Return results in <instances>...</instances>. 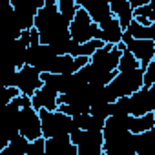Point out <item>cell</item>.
<instances>
[{
	"instance_id": "cell-1",
	"label": "cell",
	"mask_w": 155,
	"mask_h": 155,
	"mask_svg": "<svg viewBox=\"0 0 155 155\" xmlns=\"http://www.w3.org/2000/svg\"><path fill=\"white\" fill-rule=\"evenodd\" d=\"M40 119V133L42 139H57V137H69L73 131H77L71 117L60 113V111H37Z\"/></svg>"
},
{
	"instance_id": "cell-2",
	"label": "cell",
	"mask_w": 155,
	"mask_h": 155,
	"mask_svg": "<svg viewBox=\"0 0 155 155\" xmlns=\"http://www.w3.org/2000/svg\"><path fill=\"white\" fill-rule=\"evenodd\" d=\"M69 38L77 44H86L90 40H101V31L97 28V24L91 22V18L86 15L84 9H77L73 20L69 22Z\"/></svg>"
},
{
	"instance_id": "cell-3",
	"label": "cell",
	"mask_w": 155,
	"mask_h": 155,
	"mask_svg": "<svg viewBox=\"0 0 155 155\" xmlns=\"http://www.w3.org/2000/svg\"><path fill=\"white\" fill-rule=\"evenodd\" d=\"M71 144L77 148V155H102V131H81L69 135Z\"/></svg>"
},
{
	"instance_id": "cell-4",
	"label": "cell",
	"mask_w": 155,
	"mask_h": 155,
	"mask_svg": "<svg viewBox=\"0 0 155 155\" xmlns=\"http://www.w3.org/2000/svg\"><path fill=\"white\" fill-rule=\"evenodd\" d=\"M126 48L128 53L133 55V58L139 62V68L144 69L155 57V40H135L131 37H128L126 33H122V40H120Z\"/></svg>"
},
{
	"instance_id": "cell-5",
	"label": "cell",
	"mask_w": 155,
	"mask_h": 155,
	"mask_svg": "<svg viewBox=\"0 0 155 155\" xmlns=\"http://www.w3.org/2000/svg\"><path fill=\"white\" fill-rule=\"evenodd\" d=\"M15 88L18 90L20 95L26 97H33L40 88H42V81H40V71L24 64L20 69H17V81H15Z\"/></svg>"
},
{
	"instance_id": "cell-6",
	"label": "cell",
	"mask_w": 155,
	"mask_h": 155,
	"mask_svg": "<svg viewBox=\"0 0 155 155\" xmlns=\"http://www.w3.org/2000/svg\"><path fill=\"white\" fill-rule=\"evenodd\" d=\"M130 99V115L142 117L146 113H155V84L151 88H140Z\"/></svg>"
},
{
	"instance_id": "cell-7",
	"label": "cell",
	"mask_w": 155,
	"mask_h": 155,
	"mask_svg": "<svg viewBox=\"0 0 155 155\" xmlns=\"http://www.w3.org/2000/svg\"><path fill=\"white\" fill-rule=\"evenodd\" d=\"M119 58H120V51H119L115 46L104 44V48L97 49V51L90 57V64H91L93 68L101 69V71L113 73V71H117Z\"/></svg>"
},
{
	"instance_id": "cell-8",
	"label": "cell",
	"mask_w": 155,
	"mask_h": 155,
	"mask_svg": "<svg viewBox=\"0 0 155 155\" xmlns=\"http://www.w3.org/2000/svg\"><path fill=\"white\" fill-rule=\"evenodd\" d=\"M18 133L22 137H26L29 142L35 140V139H38V137H42L38 113L31 106L20 110V115H18Z\"/></svg>"
},
{
	"instance_id": "cell-9",
	"label": "cell",
	"mask_w": 155,
	"mask_h": 155,
	"mask_svg": "<svg viewBox=\"0 0 155 155\" xmlns=\"http://www.w3.org/2000/svg\"><path fill=\"white\" fill-rule=\"evenodd\" d=\"M57 55L48 48V46H31L26 49V64L38 69L40 73H48L49 66H51V60L55 58Z\"/></svg>"
},
{
	"instance_id": "cell-10",
	"label": "cell",
	"mask_w": 155,
	"mask_h": 155,
	"mask_svg": "<svg viewBox=\"0 0 155 155\" xmlns=\"http://www.w3.org/2000/svg\"><path fill=\"white\" fill-rule=\"evenodd\" d=\"M77 6L86 11V15L91 18L93 24H101L108 17H111L108 0H75Z\"/></svg>"
},
{
	"instance_id": "cell-11",
	"label": "cell",
	"mask_w": 155,
	"mask_h": 155,
	"mask_svg": "<svg viewBox=\"0 0 155 155\" xmlns=\"http://www.w3.org/2000/svg\"><path fill=\"white\" fill-rule=\"evenodd\" d=\"M57 99H58V93L55 90H51L49 86H44L31 97V108L35 111H40V110H46V111H57Z\"/></svg>"
},
{
	"instance_id": "cell-12",
	"label": "cell",
	"mask_w": 155,
	"mask_h": 155,
	"mask_svg": "<svg viewBox=\"0 0 155 155\" xmlns=\"http://www.w3.org/2000/svg\"><path fill=\"white\" fill-rule=\"evenodd\" d=\"M97 28H99V31H101V42H104V44H110V46H117L120 40H122V29H120V26H119V20L111 15V17H108L106 20H102L101 24H97Z\"/></svg>"
},
{
	"instance_id": "cell-13",
	"label": "cell",
	"mask_w": 155,
	"mask_h": 155,
	"mask_svg": "<svg viewBox=\"0 0 155 155\" xmlns=\"http://www.w3.org/2000/svg\"><path fill=\"white\" fill-rule=\"evenodd\" d=\"M108 4H110L111 15L119 20L120 29L126 31L128 26H130V22L133 20V9L130 8L128 0H108Z\"/></svg>"
},
{
	"instance_id": "cell-14",
	"label": "cell",
	"mask_w": 155,
	"mask_h": 155,
	"mask_svg": "<svg viewBox=\"0 0 155 155\" xmlns=\"http://www.w3.org/2000/svg\"><path fill=\"white\" fill-rule=\"evenodd\" d=\"M46 155H77V148L71 144L69 137L46 139Z\"/></svg>"
},
{
	"instance_id": "cell-15",
	"label": "cell",
	"mask_w": 155,
	"mask_h": 155,
	"mask_svg": "<svg viewBox=\"0 0 155 155\" xmlns=\"http://www.w3.org/2000/svg\"><path fill=\"white\" fill-rule=\"evenodd\" d=\"M135 155H155V128L135 135Z\"/></svg>"
},
{
	"instance_id": "cell-16",
	"label": "cell",
	"mask_w": 155,
	"mask_h": 155,
	"mask_svg": "<svg viewBox=\"0 0 155 155\" xmlns=\"http://www.w3.org/2000/svg\"><path fill=\"white\" fill-rule=\"evenodd\" d=\"M75 69V60L69 55H57L51 60V66L48 69V73L51 75H73Z\"/></svg>"
},
{
	"instance_id": "cell-17",
	"label": "cell",
	"mask_w": 155,
	"mask_h": 155,
	"mask_svg": "<svg viewBox=\"0 0 155 155\" xmlns=\"http://www.w3.org/2000/svg\"><path fill=\"white\" fill-rule=\"evenodd\" d=\"M153 128H155V113H146L142 117H131L128 131L133 135H139V133L150 131Z\"/></svg>"
},
{
	"instance_id": "cell-18",
	"label": "cell",
	"mask_w": 155,
	"mask_h": 155,
	"mask_svg": "<svg viewBox=\"0 0 155 155\" xmlns=\"http://www.w3.org/2000/svg\"><path fill=\"white\" fill-rule=\"evenodd\" d=\"M124 33L128 37L135 38V40H155V24L150 26V28H144V26L137 24L135 20H131Z\"/></svg>"
},
{
	"instance_id": "cell-19",
	"label": "cell",
	"mask_w": 155,
	"mask_h": 155,
	"mask_svg": "<svg viewBox=\"0 0 155 155\" xmlns=\"http://www.w3.org/2000/svg\"><path fill=\"white\" fill-rule=\"evenodd\" d=\"M133 20L144 28H150L155 24V11H153V4H146L139 9H133Z\"/></svg>"
},
{
	"instance_id": "cell-20",
	"label": "cell",
	"mask_w": 155,
	"mask_h": 155,
	"mask_svg": "<svg viewBox=\"0 0 155 155\" xmlns=\"http://www.w3.org/2000/svg\"><path fill=\"white\" fill-rule=\"evenodd\" d=\"M101 48H104V42H101V40H90L86 44H75V48L71 51V57L73 58L75 57H86V58H90Z\"/></svg>"
},
{
	"instance_id": "cell-21",
	"label": "cell",
	"mask_w": 155,
	"mask_h": 155,
	"mask_svg": "<svg viewBox=\"0 0 155 155\" xmlns=\"http://www.w3.org/2000/svg\"><path fill=\"white\" fill-rule=\"evenodd\" d=\"M57 9L68 22H71L77 9H79V6H77L75 0H57Z\"/></svg>"
},
{
	"instance_id": "cell-22",
	"label": "cell",
	"mask_w": 155,
	"mask_h": 155,
	"mask_svg": "<svg viewBox=\"0 0 155 155\" xmlns=\"http://www.w3.org/2000/svg\"><path fill=\"white\" fill-rule=\"evenodd\" d=\"M133 69H139V62L133 58L131 53L122 51L120 58H119V66H117V73H130Z\"/></svg>"
},
{
	"instance_id": "cell-23",
	"label": "cell",
	"mask_w": 155,
	"mask_h": 155,
	"mask_svg": "<svg viewBox=\"0 0 155 155\" xmlns=\"http://www.w3.org/2000/svg\"><path fill=\"white\" fill-rule=\"evenodd\" d=\"M17 81V69L0 64V86L2 88H15Z\"/></svg>"
},
{
	"instance_id": "cell-24",
	"label": "cell",
	"mask_w": 155,
	"mask_h": 155,
	"mask_svg": "<svg viewBox=\"0 0 155 155\" xmlns=\"http://www.w3.org/2000/svg\"><path fill=\"white\" fill-rule=\"evenodd\" d=\"M130 115V99L128 97H120L115 102H111L110 106V117H124Z\"/></svg>"
},
{
	"instance_id": "cell-25",
	"label": "cell",
	"mask_w": 155,
	"mask_h": 155,
	"mask_svg": "<svg viewBox=\"0 0 155 155\" xmlns=\"http://www.w3.org/2000/svg\"><path fill=\"white\" fill-rule=\"evenodd\" d=\"M110 106L111 104H108V102H95L90 106V115H93L101 120H106L110 117Z\"/></svg>"
},
{
	"instance_id": "cell-26",
	"label": "cell",
	"mask_w": 155,
	"mask_h": 155,
	"mask_svg": "<svg viewBox=\"0 0 155 155\" xmlns=\"http://www.w3.org/2000/svg\"><path fill=\"white\" fill-rule=\"evenodd\" d=\"M26 155H46V139L38 137L28 144Z\"/></svg>"
},
{
	"instance_id": "cell-27",
	"label": "cell",
	"mask_w": 155,
	"mask_h": 155,
	"mask_svg": "<svg viewBox=\"0 0 155 155\" xmlns=\"http://www.w3.org/2000/svg\"><path fill=\"white\" fill-rule=\"evenodd\" d=\"M17 95H20L17 88H2V86H0V108L8 106Z\"/></svg>"
},
{
	"instance_id": "cell-28",
	"label": "cell",
	"mask_w": 155,
	"mask_h": 155,
	"mask_svg": "<svg viewBox=\"0 0 155 155\" xmlns=\"http://www.w3.org/2000/svg\"><path fill=\"white\" fill-rule=\"evenodd\" d=\"M28 144H29V140H28L26 137H22L20 133H18L15 139H11V140H9V146H11V148H15V150H17L18 153H22V155H26Z\"/></svg>"
},
{
	"instance_id": "cell-29",
	"label": "cell",
	"mask_w": 155,
	"mask_h": 155,
	"mask_svg": "<svg viewBox=\"0 0 155 155\" xmlns=\"http://www.w3.org/2000/svg\"><path fill=\"white\" fill-rule=\"evenodd\" d=\"M13 15V6L9 0H0V18H8Z\"/></svg>"
},
{
	"instance_id": "cell-30",
	"label": "cell",
	"mask_w": 155,
	"mask_h": 155,
	"mask_svg": "<svg viewBox=\"0 0 155 155\" xmlns=\"http://www.w3.org/2000/svg\"><path fill=\"white\" fill-rule=\"evenodd\" d=\"M11 102H13L18 110H22V108H29V106H31V99L26 97V95H17Z\"/></svg>"
},
{
	"instance_id": "cell-31",
	"label": "cell",
	"mask_w": 155,
	"mask_h": 155,
	"mask_svg": "<svg viewBox=\"0 0 155 155\" xmlns=\"http://www.w3.org/2000/svg\"><path fill=\"white\" fill-rule=\"evenodd\" d=\"M29 48L31 46H40V35H38V31L33 28V29H29Z\"/></svg>"
},
{
	"instance_id": "cell-32",
	"label": "cell",
	"mask_w": 155,
	"mask_h": 155,
	"mask_svg": "<svg viewBox=\"0 0 155 155\" xmlns=\"http://www.w3.org/2000/svg\"><path fill=\"white\" fill-rule=\"evenodd\" d=\"M0 155H22V153H18V151H17L15 148H11V146L8 144V146H6V148L2 150V151H0Z\"/></svg>"
},
{
	"instance_id": "cell-33",
	"label": "cell",
	"mask_w": 155,
	"mask_h": 155,
	"mask_svg": "<svg viewBox=\"0 0 155 155\" xmlns=\"http://www.w3.org/2000/svg\"><path fill=\"white\" fill-rule=\"evenodd\" d=\"M8 144H9V140H8V139H6V137L2 135V133H0V151H2V150H4V148L8 146Z\"/></svg>"
},
{
	"instance_id": "cell-34",
	"label": "cell",
	"mask_w": 155,
	"mask_h": 155,
	"mask_svg": "<svg viewBox=\"0 0 155 155\" xmlns=\"http://www.w3.org/2000/svg\"><path fill=\"white\" fill-rule=\"evenodd\" d=\"M102 155H106V153H102Z\"/></svg>"
}]
</instances>
